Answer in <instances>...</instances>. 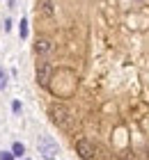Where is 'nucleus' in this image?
Wrapping results in <instances>:
<instances>
[{
	"label": "nucleus",
	"mask_w": 149,
	"mask_h": 160,
	"mask_svg": "<svg viewBox=\"0 0 149 160\" xmlns=\"http://www.w3.org/2000/svg\"><path fill=\"white\" fill-rule=\"evenodd\" d=\"M51 119H53V123L57 128H62V130H71L73 128V114L67 110L64 105H51Z\"/></svg>",
	"instance_id": "obj_1"
},
{
	"label": "nucleus",
	"mask_w": 149,
	"mask_h": 160,
	"mask_svg": "<svg viewBox=\"0 0 149 160\" xmlns=\"http://www.w3.org/2000/svg\"><path fill=\"white\" fill-rule=\"evenodd\" d=\"M37 147H39V153L46 158V160H53V158L57 156V151H60L57 142H55V140H51L48 135H41L39 140H37Z\"/></svg>",
	"instance_id": "obj_2"
},
{
	"label": "nucleus",
	"mask_w": 149,
	"mask_h": 160,
	"mask_svg": "<svg viewBox=\"0 0 149 160\" xmlns=\"http://www.w3.org/2000/svg\"><path fill=\"white\" fill-rule=\"evenodd\" d=\"M51 76H53V67H51V62H46V57H41V60L37 62V82L41 87H48Z\"/></svg>",
	"instance_id": "obj_3"
},
{
	"label": "nucleus",
	"mask_w": 149,
	"mask_h": 160,
	"mask_svg": "<svg viewBox=\"0 0 149 160\" xmlns=\"http://www.w3.org/2000/svg\"><path fill=\"white\" fill-rule=\"evenodd\" d=\"M76 153L83 158V160H92L94 153H96V147H94V142H89L87 137H83V140H78L76 142Z\"/></svg>",
	"instance_id": "obj_4"
},
{
	"label": "nucleus",
	"mask_w": 149,
	"mask_h": 160,
	"mask_svg": "<svg viewBox=\"0 0 149 160\" xmlns=\"http://www.w3.org/2000/svg\"><path fill=\"white\" fill-rule=\"evenodd\" d=\"M35 53L39 55V57H46V55H51L53 53V41L51 39H44V37H39L35 41Z\"/></svg>",
	"instance_id": "obj_5"
},
{
	"label": "nucleus",
	"mask_w": 149,
	"mask_h": 160,
	"mask_svg": "<svg viewBox=\"0 0 149 160\" xmlns=\"http://www.w3.org/2000/svg\"><path fill=\"white\" fill-rule=\"evenodd\" d=\"M39 12H41V16H53V14H55L53 0H41V2H39Z\"/></svg>",
	"instance_id": "obj_6"
},
{
	"label": "nucleus",
	"mask_w": 149,
	"mask_h": 160,
	"mask_svg": "<svg viewBox=\"0 0 149 160\" xmlns=\"http://www.w3.org/2000/svg\"><path fill=\"white\" fill-rule=\"evenodd\" d=\"M12 153L16 156V158H23L25 156V147L21 142H14V147H12Z\"/></svg>",
	"instance_id": "obj_7"
},
{
	"label": "nucleus",
	"mask_w": 149,
	"mask_h": 160,
	"mask_svg": "<svg viewBox=\"0 0 149 160\" xmlns=\"http://www.w3.org/2000/svg\"><path fill=\"white\" fill-rule=\"evenodd\" d=\"M19 25H21V28H19V34H21V39H25V37H28V32H30V30H28V18L23 16Z\"/></svg>",
	"instance_id": "obj_8"
},
{
	"label": "nucleus",
	"mask_w": 149,
	"mask_h": 160,
	"mask_svg": "<svg viewBox=\"0 0 149 160\" xmlns=\"http://www.w3.org/2000/svg\"><path fill=\"white\" fill-rule=\"evenodd\" d=\"M5 85H7V73H5V69L0 67V89H5Z\"/></svg>",
	"instance_id": "obj_9"
},
{
	"label": "nucleus",
	"mask_w": 149,
	"mask_h": 160,
	"mask_svg": "<svg viewBox=\"0 0 149 160\" xmlns=\"http://www.w3.org/2000/svg\"><path fill=\"white\" fill-rule=\"evenodd\" d=\"M16 156L12 153V151H3V153H0V160H14Z\"/></svg>",
	"instance_id": "obj_10"
},
{
	"label": "nucleus",
	"mask_w": 149,
	"mask_h": 160,
	"mask_svg": "<svg viewBox=\"0 0 149 160\" xmlns=\"http://www.w3.org/2000/svg\"><path fill=\"white\" fill-rule=\"evenodd\" d=\"M12 110H14V112H16V114L21 112V103H19V101H14V103H12Z\"/></svg>",
	"instance_id": "obj_11"
},
{
	"label": "nucleus",
	"mask_w": 149,
	"mask_h": 160,
	"mask_svg": "<svg viewBox=\"0 0 149 160\" xmlns=\"http://www.w3.org/2000/svg\"><path fill=\"white\" fill-rule=\"evenodd\" d=\"M25 160H28V158H25Z\"/></svg>",
	"instance_id": "obj_12"
}]
</instances>
